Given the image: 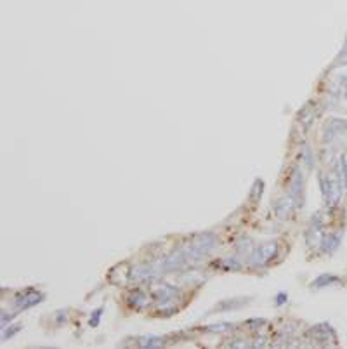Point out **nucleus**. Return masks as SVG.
Wrapping results in <instances>:
<instances>
[{"instance_id": "obj_1", "label": "nucleus", "mask_w": 347, "mask_h": 349, "mask_svg": "<svg viewBox=\"0 0 347 349\" xmlns=\"http://www.w3.org/2000/svg\"><path fill=\"white\" fill-rule=\"evenodd\" d=\"M340 280L335 276H331V274H323V276H319L318 280H314L312 282V287H327L330 285V283H339Z\"/></svg>"}, {"instance_id": "obj_2", "label": "nucleus", "mask_w": 347, "mask_h": 349, "mask_svg": "<svg viewBox=\"0 0 347 349\" xmlns=\"http://www.w3.org/2000/svg\"><path fill=\"white\" fill-rule=\"evenodd\" d=\"M287 301V295L285 294H279V297H276V304H283Z\"/></svg>"}]
</instances>
